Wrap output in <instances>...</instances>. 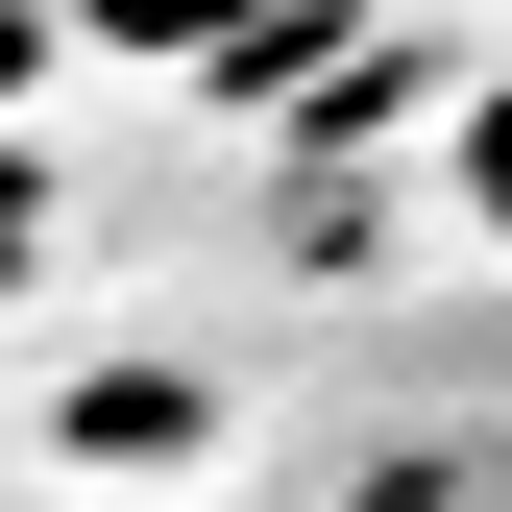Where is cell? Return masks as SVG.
Here are the masks:
<instances>
[{"mask_svg": "<svg viewBox=\"0 0 512 512\" xmlns=\"http://www.w3.org/2000/svg\"><path fill=\"white\" fill-rule=\"evenodd\" d=\"M74 49H122V74H220V49H269L293 0H49Z\"/></svg>", "mask_w": 512, "mask_h": 512, "instance_id": "1", "label": "cell"}, {"mask_svg": "<svg viewBox=\"0 0 512 512\" xmlns=\"http://www.w3.org/2000/svg\"><path fill=\"white\" fill-rule=\"evenodd\" d=\"M464 220H488V244H512V74H488V98H464Z\"/></svg>", "mask_w": 512, "mask_h": 512, "instance_id": "2", "label": "cell"}, {"mask_svg": "<svg viewBox=\"0 0 512 512\" xmlns=\"http://www.w3.org/2000/svg\"><path fill=\"white\" fill-rule=\"evenodd\" d=\"M0 244H25V147H0Z\"/></svg>", "mask_w": 512, "mask_h": 512, "instance_id": "3", "label": "cell"}]
</instances>
